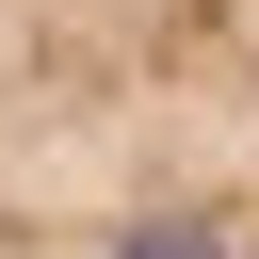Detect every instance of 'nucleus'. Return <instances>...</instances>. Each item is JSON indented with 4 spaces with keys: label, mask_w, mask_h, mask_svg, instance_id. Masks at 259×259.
Here are the masks:
<instances>
[{
    "label": "nucleus",
    "mask_w": 259,
    "mask_h": 259,
    "mask_svg": "<svg viewBox=\"0 0 259 259\" xmlns=\"http://www.w3.org/2000/svg\"><path fill=\"white\" fill-rule=\"evenodd\" d=\"M0 259H259V0H0Z\"/></svg>",
    "instance_id": "f257e3e1"
}]
</instances>
